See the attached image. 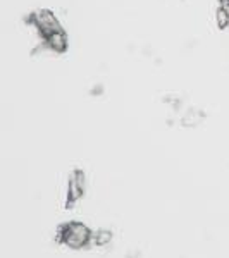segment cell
<instances>
[{"mask_svg": "<svg viewBox=\"0 0 229 258\" xmlns=\"http://www.w3.org/2000/svg\"><path fill=\"white\" fill-rule=\"evenodd\" d=\"M90 238V229L83 224H69V226H62L59 229V241L68 244L69 248H83L85 244H88Z\"/></svg>", "mask_w": 229, "mask_h": 258, "instance_id": "1", "label": "cell"}, {"mask_svg": "<svg viewBox=\"0 0 229 258\" xmlns=\"http://www.w3.org/2000/svg\"><path fill=\"white\" fill-rule=\"evenodd\" d=\"M217 24H219V28H226L229 24V16L222 7H219V11H217Z\"/></svg>", "mask_w": 229, "mask_h": 258, "instance_id": "5", "label": "cell"}, {"mask_svg": "<svg viewBox=\"0 0 229 258\" xmlns=\"http://www.w3.org/2000/svg\"><path fill=\"white\" fill-rule=\"evenodd\" d=\"M30 23L35 24V28L40 31V35L43 36V40L52 35V33L62 30L59 19L55 18V14L47 9H41L38 12H35V14H31Z\"/></svg>", "mask_w": 229, "mask_h": 258, "instance_id": "2", "label": "cell"}, {"mask_svg": "<svg viewBox=\"0 0 229 258\" xmlns=\"http://www.w3.org/2000/svg\"><path fill=\"white\" fill-rule=\"evenodd\" d=\"M219 6L222 7V9L226 11L227 16H229V0H219Z\"/></svg>", "mask_w": 229, "mask_h": 258, "instance_id": "6", "label": "cell"}, {"mask_svg": "<svg viewBox=\"0 0 229 258\" xmlns=\"http://www.w3.org/2000/svg\"><path fill=\"white\" fill-rule=\"evenodd\" d=\"M83 191H85V176L80 170H76L69 181V203L76 202L83 195Z\"/></svg>", "mask_w": 229, "mask_h": 258, "instance_id": "3", "label": "cell"}, {"mask_svg": "<svg viewBox=\"0 0 229 258\" xmlns=\"http://www.w3.org/2000/svg\"><path fill=\"white\" fill-rule=\"evenodd\" d=\"M45 43L50 50H53L55 53H64L68 50V36H66L64 31H55L50 36L45 38Z\"/></svg>", "mask_w": 229, "mask_h": 258, "instance_id": "4", "label": "cell"}]
</instances>
